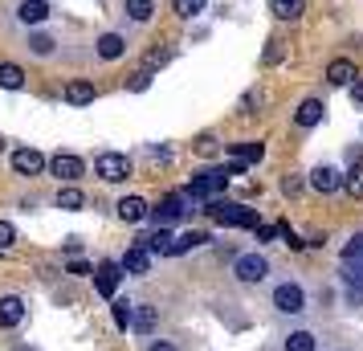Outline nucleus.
Wrapping results in <instances>:
<instances>
[{
    "mask_svg": "<svg viewBox=\"0 0 363 351\" xmlns=\"http://www.w3.org/2000/svg\"><path fill=\"white\" fill-rule=\"evenodd\" d=\"M269 306H274V315L281 318H298L311 311V294H306V286L298 282V278H281V282H274V290H269Z\"/></svg>",
    "mask_w": 363,
    "mask_h": 351,
    "instance_id": "1",
    "label": "nucleus"
},
{
    "mask_svg": "<svg viewBox=\"0 0 363 351\" xmlns=\"http://www.w3.org/2000/svg\"><path fill=\"white\" fill-rule=\"evenodd\" d=\"M200 213H208V217L216 221V225H225V229H257L262 225V217H257V208H249V204L241 201H204V208Z\"/></svg>",
    "mask_w": 363,
    "mask_h": 351,
    "instance_id": "2",
    "label": "nucleus"
},
{
    "mask_svg": "<svg viewBox=\"0 0 363 351\" xmlns=\"http://www.w3.org/2000/svg\"><path fill=\"white\" fill-rule=\"evenodd\" d=\"M269 274H274V266H269V257L262 250H249V253L233 257V278L241 286H262V282H269Z\"/></svg>",
    "mask_w": 363,
    "mask_h": 351,
    "instance_id": "3",
    "label": "nucleus"
},
{
    "mask_svg": "<svg viewBox=\"0 0 363 351\" xmlns=\"http://www.w3.org/2000/svg\"><path fill=\"white\" fill-rule=\"evenodd\" d=\"M233 180V167H204L192 176V184H188V196L192 201H216Z\"/></svg>",
    "mask_w": 363,
    "mask_h": 351,
    "instance_id": "4",
    "label": "nucleus"
},
{
    "mask_svg": "<svg viewBox=\"0 0 363 351\" xmlns=\"http://www.w3.org/2000/svg\"><path fill=\"white\" fill-rule=\"evenodd\" d=\"M94 176L102 184H127L131 180V155L127 151H99L94 155Z\"/></svg>",
    "mask_w": 363,
    "mask_h": 351,
    "instance_id": "5",
    "label": "nucleus"
},
{
    "mask_svg": "<svg viewBox=\"0 0 363 351\" xmlns=\"http://www.w3.org/2000/svg\"><path fill=\"white\" fill-rule=\"evenodd\" d=\"M50 172L62 180V184H78V180L86 176V160L74 155V151H57V155H50Z\"/></svg>",
    "mask_w": 363,
    "mask_h": 351,
    "instance_id": "6",
    "label": "nucleus"
},
{
    "mask_svg": "<svg viewBox=\"0 0 363 351\" xmlns=\"http://www.w3.org/2000/svg\"><path fill=\"white\" fill-rule=\"evenodd\" d=\"M13 172L25 176V180H33V176H45V172H50V160L37 147H17L13 151Z\"/></svg>",
    "mask_w": 363,
    "mask_h": 351,
    "instance_id": "7",
    "label": "nucleus"
},
{
    "mask_svg": "<svg viewBox=\"0 0 363 351\" xmlns=\"http://www.w3.org/2000/svg\"><path fill=\"white\" fill-rule=\"evenodd\" d=\"M306 184H311L318 196H330V192H339V188H343V172H339L335 164H314L311 176H306Z\"/></svg>",
    "mask_w": 363,
    "mask_h": 351,
    "instance_id": "8",
    "label": "nucleus"
},
{
    "mask_svg": "<svg viewBox=\"0 0 363 351\" xmlns=\"http://www.w3.org/2000/svg\"><path fill=\"white\" fill-rule=\"evenodd\" d=\"M184 213H188V192H172V196H164V201L151 208V221L167 229V225H176Z\"/></svg>",
    "mask_w": 363,
    "mask_h": 351,
    "instance_id": "9",
    "label": "nucleus"
},
{
    "mask_svg": "<svg viewBox=\"0 0 363 351\" xmlns=\"http://www.w3.org/2000/svg\"><path fill=\"white\" fill-rule=\"evenodd\" d=\"M29 315V306L21 294H0V331H17Z\"/></svg>",
    "mask_w": 363,
    "mask_h": 351,
    "instance_id": "10",
    "label": "nucleus"
},
{
    "mask_svg": "<svg viewBox=\"0 0 363 351\" xmlns=\"http://www.w3.org/2000/svg\"><path fill=\"white\" fill-rule=\"evenodd\" d=\"M118 278H123V266H118V262H111V257L94 266V290H99L102 299H118V294H115Z\"/></svg>",
    "mask_w": 363,
    "mask_h": 351,
    "instance_id": "11",
    "label": "nucleus"
},
{
    "mask_svg": "<svg viewBox=\"0 0 363 351\" xmlns=\"http://www.w3.org/2000/svg\"><path fill=\"white\" fill-rule=\"evenodd\" d=\"M151 257H155V253L143 250V245L135 241L131 250L118 257V266H123V274H131V278H147V274H151Z\"/></svg>",
    "mask_w": 363,
    "mask_h": 351,
    "instance_id": "12",
    "label": "nucleus"
},
{
    "mask_svg": "<svg viewBox=\"0 0 363 351\" xmlns=\"http://www.w3.org/2000/svg\"><path fill=\"white\" fill-rule=\"evenodd\" d=\"M13 17H17V25H25V29H37V25H45V21L53 17V9L45 0H21Z\"/></svg>",
    "mask_w": 363,
    "mask_h": 351,
    "instance_id": "13",
    "label": "nucleus"
},
{
    "mask_svg": "<svg viewBox=\"0 0 363 351\" xmlns=\"http://www.w3.org/2000/svg\"><path fill=\"white\" fill-rule=\"evenodd\" d=\"M318 331L311 327H290V331L281 335V351H318Z\"/></svg>",
    "mask_w": 363,
    "mask_h": 351,
    "instance_id": "14",
    "label": "nucleus"
},
{
    "mask_svg": "<svg viewBox=\"0 0 363 351\" xmlns=\"http://www.w3.org/2000/svg\"><path fill=\"white\" fill-rule=\"evenodd\" d=\"M323 118H327V102H323V99H306V102H298V111H294V127L311 131V127H318Z\"/></svg>",
    "mask_w": 363,
    "mask_h": 351,
    "instance_id": "15",
    "label": "nucleus"
},
{
    "mask_svg": "<svg viewBox=\"0 0 363 351\" xmlns=\"http://www.w3.org/2000/svg\"><path fill=\"white\" fill-rule=\"evenodd\" d=\"M115 217L123 221V225H139V221L151 217V208H147L143 196H123V201L115 204Z\"/></svg>",
    "mask_w": 363,
    "mask_h": 351,
    "instance_id": "16",
    "label": "nucleus"
},
{
    "mask_svg": "<svg viewBox=\"0 0 363 351\" xmlns=\"http://www.w3.org/2000/svg\"><path fill=\"white\" fill-rule=\"evenodd\" d=\"M155 327H160V306H151V302H135V335H143V339H155Z\"/></svg>",
    "mask_w": 363,
    "mask_h": 351,
    "instance_id": "17",
    "label": "nucleus"
},
{
    "mask_svg": "<svg viewBox=\"0 0 363 351\" xmlns=\"http://www.w3.org/2000/svg\"><path fill=\"white\" fill-rule=\"evenodd\" d=\"M233 155V160H237V164H262L265 160V143L262 139H241V143H229V147H225Z\"/></svg>",
    "mask_w": 363,
    "mask_h": 351,
    "instance_id": "18",
    "label": "nucleus"
},
{
    "mask_svg": "<svg viewBox=\"0 0 363 351\" xmlns=\"http://www.w3.org/2000/svg\"><path fill=\"white\" fill-rule=\"evenodd\" d=\"M94 99H99V86L90 82V78H69L66 82V102L69 106H90Z\"/></svg>",
    "mask_w": 363,
    "mask_h": 351,
    "instance_id": "19",
    "label": "nucleus"
},
{
    "mask_svg": "<svg viewBox=\"0 0 363 351\" xmlns=\"http://www.w3.org/2000/svg\"><path fill=\"white\" fill-rule=\"evenodd\" d=\"M208 241H213V237L204 233V229H184V233L172 241V253H167V257H184V253H192V250H204Z\"/></svg>",
    "mask_w": 363,
    "mask_h": 351,
    "instance_id": "20",
    "label": "nucleus"
},
{
    "mask_svg": "<svg viewBox=\"0 0 363 351\" xmlns=\"http://www.w3.org/2000/svg\"><path fill=\"white\" fill-rule=\"evenodd\" d=\"M269 13L281 25H294V21L306 17V0H269Z\"/></svg>",
    "mask_w": 363,
    "mask_h": 351,
    "instance_id": "21",
    "label": "nucleus"
},
{
    "mask_svg": "<svg viewBox=\"0 0 363 351\" xmlns=\"http://www.w3.org/2000/svg\"><path fill=\"white\" fill-rule=\"evenodd\" d=\"M94 53H99L102 62H118V57L127 53V37L123 33H102L99 41H94Z\"/></svg>",
    "mask_w": 363,
    "mask_h": 351,
    "instance_id": "22",
    "label": "nucleus"
},
{
    "mask_svg": "<svg viewBox=\"0 0 363 351\" xmlns=\"http://www.w3.org/2000/svg\"><path fill=\"white\" fill-rule=\"evenodd\" d=\"M25 50L33 53V57H53V53H57V37L41 33V29H29V33H25Z\"/></svg>",
    "mask_w": 363,
    "mask_h": 351,
    "instance_id": "23",
    "label": "nucleus"
},
{
    "mask_svg": "<svg viewBox=\"0 0 363 351\" xmlns=\"http://www.w3.org/2000/svg\"><path fill=\"white\" fill-rule=\"evenodd\" d=\"M53 204H57L62 213H82V208H86V192H82L78 184H62V188H57V201H53Z\"/></svg>",
    "mask_w": 363,
    "mask_h": 351,
    "instance_id": "24",
    "label": "nucleus"
},
{
    "mask_svg": "<svg viewBox=\"0 0 363 351\" xmlns=\"http://www.w3.org/2000/svg\"><path fill=\"white\" fill-rule=\"evenodd\" d=\"M355 78H359V74H355V62H347V57H335V62L327 66V82L330 86H351Z\"/></svg>",
    "mask_w": 363,
    "mask_h": 351,
    "instance_id": "25",
    "label": "nucleus"
},
{
    "mask_svg": "<svg viewBox=\"0 0 363 351\" xmlns=\"http://www.w3.org/2000/svg\"><path fill=\"white\" fill-rule=\"evenodd\" d=\"M123 13L131 25H147L155 17V0H123Z\"/></svg>",
    "mask_w": 363,
    "mask_h": 351,
    "instance_id": "26",
    "label": "nucleus"
},
{
    "mask_svg": "<svg viewBox=\"0 0 363 351\" xmlns=\"http://www.w3.org/2000/svg\"><path fill=\"white\" fill-rule=\"evenodd\" d=\"M172 241H176V237L167 233L164 225H160L155 233H143V237H139V245H143V250H151V253H172Z\"/></svg>",
    "mask_w": 363,
    "mask_h": 351,
    "instance_id": "27",
    "label": "nucleus"
},
{
    "mask_svg": "<svg viewBox=\"0 0 363 351\" xmlns=\"http://www.w3.org/2000/svg\"><path fill=\"white\" fill-rule=\"evenodd\" d=\"M0 90H25V69L17 62H0Z\"/></svg>",
    "mask_w": 363,
    "mask_h": 351,
    "instance_id": "28",
    "label": "nucleus"
},
{
    "mask_svg": "<svg viewBox=\"0 0 363 351\" xmlns=\"http://www.w3.org/2000/svg\"><path fill=\"white\" fill-rule=\"evenodd\" d=\"M339 278H343V286H359L363 290V257H343Z\"/></svg>",
    "mask_w": 363,
    "mask_h": 351,
    "instance_id": "29",
    "label": "nucleus"
},
{
    "mask_svg": "<svg viewBox=\"0 0 363 351\" xmlns=\"http://www.w3.org/2000/svg\"><path fill=\"white\" fill-rule=\"evenodd\" d=\"M111 315H115V323L127 331V327H135V302L131 299H111Z\"/></svg>",
    "mask_w": 363,
    "mask_h": 351,
    "instance_id": "30",
    "label": "nucleus"
},
{
    "mask_svg": "<svg viewBox=\"0 0 363 351\" xmlns=\"http://www.w3.org/2000/svg\"><path fill=\"white\" fill-rule=\"evenodd\" d=\"M343 192L355 196V201H363V164H351L343 172Z\"/></svg>",
    "mask_w": 363,
    "mask_h": 351,
    "instance_id": "31",
    "label": "nucleus"
},
{
    "mask_svg": "<svg viewBox=\"0 0 363 351\" xmlns=\"http://www.w3.org/2000/svg\"><path fill=\"white\" fill-rule=\"evenodd\" d=\"M204 9H208V0H172V13L180 21H196Z\"/></svg>",
    "mask_w": 363,
    "mask_h": 351,
    "instance_id": "32",
    "label": "nucleus"
},
{
    "mask_svg": "<svg viewBox=\"0 0 363 351\" xmlns=\"http://www.w3.org/2000/svg\"><path fill=\"white\" fill-rule=\"evenodd\" d=\"M281 57H286V45H281V41H265V53H262L265 66H278Z\"/></svg>",
    "mask_w": 363,
    "mask_h": 351,
    "instance_id": "33",
    "label": "nucleus"
},
{
    "mask_svg": "<svg viewBox=\"0 0 363 351\" xmlns=\"http://www.w3.org/2000/svg\"><path fill=\"white\" fill-rule=\"evenodd\" d=\"M143 351H180V343H176V339H164V335H160V339H147V347Z\"/></svg>",
    "mask_w": 363,
    "mask_h": 351,
    "instance_id": "34",
    "label": "nucleus"
},
{
    "mask_svg": "<svg viewBox=\"0 0 363 351\" xmlns=\"http://www.w3.org/2000/svg\"><path fill=\"white\" fill-rule=\"evenodd\" d=\"M167 62H172V50H151V53H147V69L167 66Z\"/></svg>",
    "mask_w": 363,
    "mask_h": 351,
    "instance_id": "35",
    "label": "nucleus"
},
{
    "mask_svg": "<svg viewBox=\"0 0 363 351\" xmlns=\"http://www.w3.org/2000/svg\"><path fill=\"white\" fill-rule=\"evenodd\" d=\"M281 192L286 196H298L302 192V176H281Z\"/></svg>",
    "mask_w": 363,
    "mask_h": 351,
    "instance_id": "36",
    "label": "nucleus"
},
{
    "mask_svg": "<svg viewBox=\"0 0 363 351\" xmlns=\"http://www.w3.org/2000/svg\"><path fill=\"white\" fill-rule=\"evenodd\" d=\"M13 241H17V229H13L9 221H0V250H9Z\"/></svg>",
    "mask_w": 363,
    "mask_h": 351,
    "instance_id": "37",
    "label": "nucleus"
},
{
    "mask_svg": "<svg viewBox=\"0 0 363 351\" xmlns=\"http://www.w3.org/2000/svg\"><path fill=\"white\" fill-rule=\"evenodd\" d=\"M151 78H155V74H151V69L143 66V69H139V74H135V82H131V90H135V94H139V90H147V86H151Z\"/></svg>",
    "mask_w": 363,
    "mask_h": 351,
    "instance_id": "38",
    "label": "nucleus"
},
{
    "mask_svg": "<svg viewBox=\"0 0 363 351\" xmlns=\"http://www.w3.org/2000/svg\"><path fill=\"white\" fill-rule=\"evenodd\" d=\"M343 302H347V306H351V311H355V306H363V290H359V286H347Z\"/></svg>",
    "mask_w": 363,
    "mask_h": 351,
    "instance_id": "39",
    "label": "nucleus"
},
{
    "mask_svg": "<svg viewBox=\"0 0 363 351\" xmlns=\"http://www.w3.org/2000/svg\"><path fill=\"white\" fill-rule=\"evenodd\" d=\"M196 151H200V155H216V139H213V135H200Z\"/></svg>",
    "mask_w": 363,
    "mask_h": 351,
    "instance_id": "40",
    "label": "nucleus"
},
{
    "mask_svg": "<svg viewBox=\"0 0 363 351\" xmlns=\"http://www.w3.org/2000/svg\"><path fill=\"white\" fill-rule=\"evenodd\" d=\"M347 94H351V102H355V106L363 111V78H355V82L347 86Z\"/></svg>",
    "mask_w": 363,
    "mask_h": 351,
    "instance_id": "41",
    "label": "nucleus"
},
{
    "mask_svg": "<svg viewBox=\"0 0 363 351\" xmlns=\"http://www.w3.org/2000/svg\"><path fill=\"white\" fill-rule=\"evenodd\" d=\"M343 257H363V233H355V237H351V245L343 250Z\"/></svg>",
    "mask_w": 363,
    "mask_h": 351,
    "instance_id": "42",
    "label": "nucleus"
},
{
    "mask_svg": "<svg viewBox=\"0 0 363 351\" xmlns=\"http://www.w3.org/2000/svg\"><path fill=\"white\" fill-rule=\"evenodd\" d=\"M278 233H281V241H286L290 250H302V241H298V233H294V229H290V225H281Z\"/></svg>",
    "mask_w": 363,
    "mask_h": 351,
    "instance_id": "43",
    "label": "nucleus"
},
{
    "mask_svg": "<svg viewBox=\"0 0 363 351\" xmlns=\"http://www.w3.org/2000/svg\"><path fill=\"white\" fill-rule=\"evenodd\" d=\"M69 274H74V278H86V274H94V266H86V262L74 257V262H69Z\"/></svg>",
    "mask_w": 363,
    "mask_h": 351,
    "instance_id": "44",
    "label": "nucleus"
},
{
    "mask_svg": "<svg viewBox=\"0 0 363 351\" xmlns=\"http://www.w3.org/2000/svg\"><path fill=\"white\" fill-rule=\"evenodd\" d=\"M147 155H151V160H172V147H164V143L155 147V143H151V147H147Z\"/></svg>",
    "mask_w": 363,
    "mask_h": 351,
    "instance_id": "45",
    "label": "nucleus"
},
{
    "mask_svg": "<svg viewBox=\"0 0 363 351\" xmlns=\"http://www.w3.org/2000/svg\"><path fill=\"white\" fill-rule=\"evenodd\" d=\"M0 151H4V135H0Z\"/></svg>",
    "mask_w": 363,
    "mask_h": 351,
    "instance_id": "46",
    "label": "nucleus"
},
{
    "mask_svg": "<svg viewBox=\"0 0 363 351\" xmlns=\"http://www.w3.org/2000/svg\"><path fill=\"white\" fill-rule=\"evenodd\" d=\"M335 351H343V347H335Z\"/></svg>",
    "mask_w": 363,
    "mask_h": 351,
    "instance_id": "47",
    "label": "nucleus"
}]
</instances>
